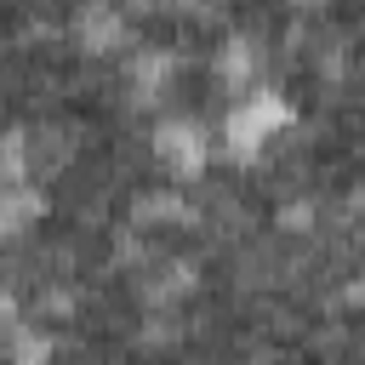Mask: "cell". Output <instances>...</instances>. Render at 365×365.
<instances>
[{
  "label": "cell",
  "mask_w": 365,
  "mask_h": 365,
  "mask_svg": "<svg viewBox=\"0 0 365 365\" xmlns=\"http://www.w3.org/2000/svg\"><path fill=\"white\" fill-rule=\"evenodd\" d=\"M285 120H291V103H285L274 86H257V91L234 97V103H228V114H222V125H217L222 154H228V160H240V165L262 160V148L285 131Z\"/></svg>",
  "instance_id": "obj_1"
},
{
  "label": "cell",
  "mask_w": 365,
  "mask_h": 365,
  "mask_svg": "<svg viewBox=\"0 0 365 365\" xmlns=\"http://www.w3.org/2000/svg\"><path fill=\"white\" fill-rule=\"evenodd\" d=\"M148 143H154L160 171L177 177V182H188V177H200V171L211 165V131H205L194 114H165Z\"/></svg>",
  "instance_id": "obj_2"
},
{
  "label": "cell",
  "mask_w": 365,
  "mask_h": 365,
  "mask_svg": "<svg viewBox=\"0 0 365 365\" xmlns=\"http://www.w3.org/2000/svg\"><path fill=\"white\" fill-rule=\"evenodd\" d=\"M68 34H74L80 51L103 57V51L125 46V6L120 0H80L74 17H68Z\"/></svg>",
  "instance_id": "obj_3"
},
{
  "label": "cell",
  "mask_w": 365,
  "mask_h": 365,
  "mask_svg": "<svg viewBox=\"0 0 365 365\" xmlns=\"http://www.w3.org/2000/svg\"><path fill=\"white\" fill-rule=\"evenodd\" d=\"M257 74H262V46H257L251 34H222L217 51H211V80H217L222 91L245 97V91H257ZM234 97H228V103H234Z\"/></svg>",
  "instance_id": "obj_4"
},
{
  "label": "cell",
  "mask_w": 365,
  "mask_h": 365,
  "mask_svg": "<svg viewBox=\"0 0 365 365\" xmlns=\"http://www.w3.org/2000/svg\"><path fill=\"white\" fill-rule=\"evenodd\" d=\"M177 51H160V46H148V51H137L131 63H125V86H131V103H160L165 91H171V80H177Z\"/></svg>",
  "instance_id": "obj_5"
},
{
  "label": "cell",
  "mask_w": 365,
  "mask_h": 365,
  "mask_svg": "<svg viewBox=\"0 0 365 365\" xmlns=\"http://www.w3.org/2000/svg\"><path fill=\"white\" fill-rule=\"evenodd\" d=\"M194 262H182V257H165V262H154L143 279H137V297L143 302H154V308H165V302H177V297H188L194 291Z\"/></svg>",
  "instance_id": "obj_6"
},
{
  "label": "cell",
  "mask_w": 365,
  "mask_h": 365,
  "mask_svg": "<svg viewBox=\"0 0 365 365\" xmlns=\"http://www.w3.org/2000/svg\"><path fill=\"white\" fill-rule=\"evenodd\" d=\"M46 217V194L34 182H0V234H29Z\"/></svg>",
  "instance_id": "obj_7"
},
{
  "label": "cell",
  "mask_w": 365,
  "mask_h": 365,
  "mask_svg": "<svg viewBox=\"0 0 365 365\" xmlns=\"http://www.w3.org/2000/svg\"><path fill=\"white\" fill-rule=\"evenodd\" d=\"M6 354H11V365H51L46 331H34V325H23V319L6 331Z\"/></svg>",
  "instance_id": "obj_8"
},
{
  "label": "cell",
  "mask_w": 365,
  "mask_h": 365,
  "mask_svg": "<svg viewBox=\"0 0 365 365\" xmlns=\"http://www.w3.org/2000/svg\"><path fill=\"white\" fill-rule=\"evenodd\" d=\"M11 325H17V302H11V291L0 285V336H6Z\"/></svg>",
  "instance_id": "obj_9"
},
{
  "label": "cell",
  "mask_w": 365,
  "mask_h": 365,
  "mask_svg": "<svg viewBox=\"0 0 365 365\" xmlns=\"http://www.w3.org/2000/svg\"><path fill=\"white\" fill-rule=\"evenodd\" d=\"M291 6H297V11H319L325 0H291Z\"/></svg>",
  "instance_id": "obj_10"
}]
</instances>
